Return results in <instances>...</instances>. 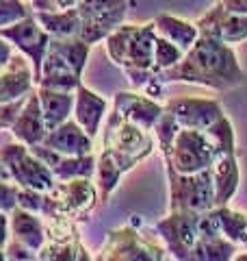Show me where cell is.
Here are the masks:
<instances>
[{
    "label": "cell",
    "mask_w": 247,
    "mask_h": 261,
    "mask_svg": "<svg viewBox=\"0 0 247 261\" xmlns=\"http://www.w3.org/2000/svg\"><path fill=\"white\" fill-rule=\"evenodd\" d=\"M156 148L152 130L133 124L113 109L102 130V152L96 161V190L98 202H109L117 190L121 176L130 172L139 161L147 159Z\"/></svg>",
    "instance_id": "cell-1"
},
{
    "label": "cell",
    "mask_w": 247,
    "mask_h": 261,
    "mask_svg": "<svg viewBox=\"0 0 247 261\" xmlns=\"http://www.w3.org/2000/svg\"><path fill=\"white\" fill-rule=\"evenodd\" d=\"M165 83H191L217 92L243 85L245 70L232 46L200 35L174 68L161 72Z\"/></svg>",
    "instance_id": "cell-2"
},
{
    "label": "cell",
    "mask_w": 247,
    "mask_h": 261,
    "mask_svg": "<svg viewBox=\"0 0 247 261\" xmlns=\"http://www.w3.org/2000/svg\"><path fill=\"white\" fill-rule=\"evenodd\" d=\"M234 126L224 113L208 128H178L171 144L161 154L165 166L178 174H195L208 170L221 154L236 152Z\"/></svg>",
    "instance_id": "cell-3"
},
{
    "label": "cell",
    "mask_w": 247,
    "mask_h": 261,
    "mask_svg": "<svg viewBox=\"0 0 247 261\" xmlns=\"http://www.w3.org/2000/svg\"><path fill=\"white\" fill-rule=\"evenodd\" d=\"M154 24H119L109 37L104 39V48L109 59L123 70V74L133 87H145L159 72L154 68Z\"/></svg>",
    "instance_id": "cell-4"
},
{
    "label": "cell",
    "mask_w": 247,
    "mask_h": 261,
    "mask_svg": "<svg viewBox=\"0 0 247 261\" xmlns=\"http://www.w3.org/2000/svg\"><path fill=\"white\" fill-rule=\"evenodd\" d=\"M89 48L91 46L78 37L50 39L41 63L37 87L74 92L82 83V70L89 59Z\"/></svg>",
    "instance_id": "cell-5"
},
{
    "label": "cell",
    "mask_w": 247,
    "mask_h": 261,
    "mask_svg": "<svg viewBox=\"0 0 247 261\" xmlns=\"http://www.w3.org/2000/svg\"><path fill=\"white\" fill-rule=\"evenodd\" d=\"M98 202V190L91 178H70L56 181L52 190L44 192V218L85 220Z\"/></svg>",
    "instance_id": "cell-6"
},
{
    "label": "cell",
    "mask_w": 247,
    "mask_h": 261,
    "mask_svg": "<svg viewBox=\"0 0 247 261\" xmlns=\"http://www.w3.org/2000/svg\"><path fill=\"white\" fill-rule=\"evenodd\" d=\"M0 163L7 172V178L24 190L48 192L56 183L50 168L28 146L20 142H7L0 146Z\"/></svg>",
    "instance_id": "cell-7"
},
{
    "label": "cell",
    "mask_w": 247,
    "mask_h": 261,
    "mask_svg": "<svg viewBox=\"0 0 247 261\" xmlns=\"http://www.w3.org/2000/svg\"><path fill=\"white\" fill-rule=\"evenodd\" d=\"M169 257L167 248L159 246L128 222L109 231L96 261H169Z\"/></svg>",
    "instance_id": "cell-8"
},
{
    "label": "cell",
    "mask_w": 247,
    "mask_h": 261,
    "mask_svg": "<svg viewBox=\"0 0 247 261\" xmlns=\"http://www.w3.org/2000/svg\"><path fill=\"white\" fill-rule=\"evenodd\" d=\"M169 176V211L204 214L215 207V187L210 168L195 174H178L167 168Z\"/></svg>",
    "instance_id": "cell-9"
},
{
    "label": "cell",
    "mask_w": 247,
    "mask_h": 261,
    "mask_svg": "<svg viewBox=\"0 0 247 261\" xmlns=\"http://www.w3.org/2000/svg\"><path fill=\"white\" fill-rule=\"evenodd\" d=\"M80 31L78 39L85 44H98L123 24L128 13V0H78L76 5Z\"/></svg>",
    "instance_id": "cell-10"
},
{
    "label": "cell",
    "mask_w": 247,
    "mask_h": 261,
    "mask_svg": "<svg viewBox=\"0 0 247 261\" xmlns=\"http://www.w3.org/2000/svg\"><path fill=\"white\" fill-rule=\"evenodd\" d=\"M0 37H5L13 48L26 57L33 65V76H35V87H37V81L41 74V63H44V55H46V48L50 44V35L39 27V22L35 20L33 11L22 18L18 22L9 24V27H3L0 29Z\"/></svg>",
    "instance_id": "cell-11"
},
{
    "label": "cell",
    "mask_w": 247,
    "mask_h": 261,
    "mask_svg": "<svg viewBox=\"0 0 247 261\" xmlns=\"http://www.w3.org/2000/svg\"><path fill=\"white\" fill-rule=\"evenodd\" d=\"M163 107L176 120L180 128L204 130L224 116V107L215 98H197V96L169 98V100L163 102Z\"/></svg>",
    "instance_id": "cell-12"
},
{
    "label": "cell",
    "mask_w": 247,
    "mask_h": 261,
    "mask_svg": "<svg viewBox=\"0 0 247 261\" xmlns=\"http://www.w3.org/2000/svg\"><path fill=\"white\" fill-rule=\"evenodd\" d=\"M195 27L200 35L219 39L228 46H236L247 39V15L228 11L219 0L195 22Z\"/></svg>",
    "instance_id": "cell-13"
},
{
    "label": "cell",
    "mask_w": 247,
    "mask_h": 261,
    "mask_svg": "<svg viewBox=\"0 0 247 261\" xmlns=\"http://www.w3.org/2000/svg\"><path fill=\"white\" fill-rule=\"evenodd\" d=\"M35 89L33 65L22 53L11 57L9 63L0 70V105L20 100Z\"/></svg>",
    "instance_id": "cell-14"
},
{
    "label": "cell",
    "mask_w": 247,
    "mask_h": 261,
    "mask_svg": "<svg viewBox=\"0 0 247 261\" xmlns=\"http://www.w3.org/2000/svg\"><path fill=\"white\" fill-rule=\"evenodd\" d=\"M113 109L121 113L126 120H130L133 124L145 130H152L163 113V102L154 100V98L141 92H119L115 96Z\"/></svg>",
    "instance_id": "cell-15"
},
{
    "label": "cell",
    "mask_w": 247,
    "mask_h": 261,
    "mask_svg": "<svg viewBox=\"0 0 247 261\" xmlns=\"http://www.w3.org/2000/svg\"><path fill=\"white\" fill-rule=\"evenodd\" d=\"M109 109V102L106 98H102L100 94L91 92L85 85H78L74 89V109H72V120L85 130V133L96 140V135L100 133V124L104 120V113Z\"/></svg>",
    "instance_id": "cell-16"
},
{
    "label": "cell",
    "mask_w": 247,
    "mask_h": 261,
    "mask_svg": "<svg viewBox=\"0 0 247 261\" xmlns=\"http://www.w3.org/2000/svg\"><path fill=\"white\" fill-rule=\"evenodd\" d=\"M9 130H11L15 142L28 146V148L44 144V137L48 135V128L44 124V116H41L39 98H37L35 89L26 96V102L22 105L18 118L13 120V124L9 126Z\"/></svg>",
    "instance_id": "cell-17"
},
{
    "label": "cell",
    "mask_w": 247,
    "mask_h": 261,
    "mask_svg": "<svg viewBox=\"0 0 247 261\" xmlns=\"http://www.w3.org/2000/svg\"><path fill=\"white\" fill-rule=\"evenodd\" d=\"M37 157L50 168L56 181H70V178H91L96 174V157L85 154V157H63L46 146H33L30 148Z\"/></svg>",
    "instance_id": "cell-18"
},
{
    "label": "cell",
    "mask_w": 247,
    "mask_h": 261,
    "mask_svg": "<svg viewBox=\"0 0 247 261\" xmlns=\"http://www.w3.org/2000/svg\"><path fill=\"white\" fill-rule=\"evenodd\" d=\"M41 146L63 154V157H85V154L94 152V140L72 118L63 122L61 126L48 130Z\"/></svg>",
    "instance_id": "cell-19"
},
{
    "label": "cell",
    "mask_w": 247,
    "mask_h": 261,
    "mask_svg": "<svg viewBox=\"0 0 247 261\" xmlns=\"http://www.w3.org/2000/svg\"><path fill=\"white\" fill-rule=\"evenodd\" d=\"M9 235L13 242L22 244L24 248H28L37 255V250L46 242V222L41 220L39 214L15 207L9 214Z\"/></svg>",
    "instance_id": "cell-20"
},
{
    "label": "cell",
    "mask_w": 247,
    "mask_h": 261,
    "mask_svg": "<svg viewBox=\"0 0 247 261\" xmlns=\"http://www.w3.org/2000/svg\"><path fill=\"white\" fill-rule=\"evenodd\" d=\"M212 187H215V207L228 205L238 192L241 183V168H238L236 152L221 154V157L210 166Z\"/></svg>",
    "instance_id": "cell-21"
},
{
    "label": "cell",
    "mask_w": 247,
    "mask_h": 261,
    "mask_svg": "<svg viewBox=\"0 0 247 261\" xmlns=\"http://www.w3.org/2000/svg\"><path fill=\"white\" fill-rule=\"evenodd\" d=\"M35 92L39 98V109L48 130L61 126L63 122H68L72 118L74 92H61V89H48V87H35Z\"/></svg>",
    "instance_id": "cell-22"
},
{
    "label": "cell",
    "mask_w": 247,
    "mask_h": 261,
    "mask_svg": "<svg viewBox=\"0 0 247 261\" xmlns=\"http://www.w3.org/2000/svg\"><path fill=\"white\" fill-rule=\"evenodd\" d=\"M152 24L156 29V35H161V37L167 39V42L178 46L182 53H187L189 48L195 44V39L200 37L195 22L176 18V15H171V13H159L152 20Z\"/></svg>",
    "instance_id": "cell-23"
},
{
    "label": "cell",
    "mask_w": 247,
    "mask_h": 261,
    "mask_svg": "<svg viewBox=\"0 0 247 261\" xmlns=\"http://www.w3.org/2000/svg\"><path fill=\"white\" fill-rule=\"evenodd\" d=\"M39 27L44 29L50 39H70L78 37L80 31V18L76 9L68 11H33Z\"/></svg>",
    "instance_id": "cell-24"
},
{
    "label": "cell",
    "mask_w": 247,
    "mask_h": 261,
    "mask_svg": "<svg viewBox=\"0 0 247 261\" xmlns=\"http://www.w3.org/2000/svg\"><path fill=\"white\" fill-rule=\"evenodd\" d=\"M212 216H215L219 231L226 240L234 242L236 246H243L247 242V214L230 209L228 205H219L212 207Z\"/></svg>",
    "instance_id": "cell-25"
},
{
    "label": "cell",
    "mask_w": 247,
    "mask_h": 261,
    "mask_svg": "<svg viewBox=\"0 0 247 261\" xmlns=\"http://www.w3.org/2000/svg\"><path fill=\"white\" fill-rule=\"evenodd\" d=\"M80 244H82L80 238H72V240L46 238L44 246L37 250V261H76Z\"/></svg>",
    "instance_id": "cell-26"
},
{
    "label": "cell",
    "mask_w": 247,
    "mask_h": 261,
    "mask_svg": "<svg viewBox=\"0 0 247 261\" xmlns=\"http://www.w3.org/2000/svg\"><path fill=\"white\" fill-rule=\"evenodd\" d=\"M182 50H180L178 46H174L171 42H167L165 37L156 35V42H154V68L156 72H165L169 68H174V65L182 59Z\"/></svg>",
    "instance_id": "cell-27"
},
{
    "label": "cell",
    "mask_w": 247,
    "mask_h": 261,
    "mask_svg": "<svg viewBox=\"0 0 247 261\" xmlns=\"http://www.w3.org/2000/svg\"><path fill=\"white\" fill-rule=\"evenodd\" d=\"M33 9H26L22 0H0V29L26 18Z\"/></svg>",
    "instance_id": "cell-28"
},
{
    "label": "cell",
    "mask_w": 247,
    "mask_h": 261,
    "mask_svg": "<svg viewBox=\"0 0 247 261\" xmlns=\"http://www.w3.org/2000/svg\"><path fill=\"white\" fill-rule=\"evenodd\" d=\"M18 190L20 187L15 183L0 178V211L3 214H11L18 207Z\"/></svg>",
    "instance_id": "cell-29"
},
{
    "label": "cell",
    "mask_w": 247,
    "mask_h": 261,
    "mask_svg": "<svg viewBox=\"0 0 247 261\" xmlns=\"http://www.w3.org/2000/svg\"><path fill=\"white\" fill-rule=\"evenodd\" d=\"M33 11H68L76 9L78 0H33Z\"/></svg>",
    "instance_id": "cell-30"
},
{
    "label": "cell",
    "mask_w": 247,
    "mask_h": 261,
    "mask_svg": "<svg viewBox=\"0 0 247 261\" xmlns=\"http://www.w3.org/2000/svg\"><path fill=\"white\" fill-rule=\"evenodd\" d=\"M9 244V214L0 211V248Z\"/></svg>",
    "instance_id": "cell-31"
},
{
    "label": "cell",
    "mask_w": 247,
    "mask_h": 261,
    "mask_svg": "<svg viewBox=\"0 0 247 261\" xmlns=\"http://www.w3.org/2000/svg\"><path fill=\"white\" fill-rule=\"evenodd\" d=\"M11 57H13V46L7 42L5 37H0V70H3L7 63H9Z\"/></svg>",
    "instance_id": "cell-32"
},
{
    "label": "cell",
    "mask_w": 247,
    "mask_h": 261,
    "mask_svg": "<svg viewBox=\"0 0 247 261\" xmlns=\"http://www.w3.org/2000/svg\"><path fill=\"white\" fill-rule=\"evenodd\" d=\"M76 261H96L91 255H89V250L85 248V244H80V248H78V257Z\"/></svg>",
    "instance_id": "cell-33"
},
{
    "label": "cell",
    "mask_w": 247,
    "mask_h": 261,
    "mask_svg": "<svg viewBox=\"0 0 247 261\" xmlns=\"http://www.w3.org/2000/svg\"><path fill=\"white\" fill-rule=\"evenodd\" d=\"M232 261H247V250H236V255L232 257Z\"/></svg>",
    "instance_id": "cell-34"
},
{
    "label": "cell",
    "mask_w": 247,
    "mask_h": 261,
    "mask_svg": "<svg viewBox=\"0 0 247 261\" xmlns=\"http://www.w3.org/2000/svg\"><path fill=\"white\" fill-rule=\"evenodd\" d=\"M0 178H5V181H9V178H7V172H5V168H3V163H0Z\"/></svg>",
    "instance_id": "cell-35"
},
{
    "label": "cell",
    "mask_w": 247,
    "mask_h": 261,
    "mask_svg": "<svg viewBox=\"0 0 247 261\" xmlns=\"http://www.w3.org/2000/svg\"><path fill=\"white\" fill-rule=\"evenodd\" d=\"M0 261H7V255H5V248H0Z\"/></svg>",
    "instance_id": "cell-36"
},
{
    "label": "cell",
    "mask_w": 247,
    "mask_h": 261,
    "mask_svg": "<svg viewBox=\"0 0 247 261\" xmlns=\"http://www.w3.org/2000/svg\"><path fill=\"white\" fill-rule=\"evenodd\" d=\"M243 248H245V250H247V242H245V244H243Z\"/></svg>",
    "instance_id": "cell-37"
},
{
    "label": "cell",
    "mask_w": 247,
    "mask_h": 261,
    "mask_svg": "<svg viewBox=\"0 0 247 261\" xmlns=\"http://www.w3.org/2000/svg\"><path fill=\"white\" fill-rule=\"evenodd\" d=\"M35 261H37V259H35Z\"/></svg>",
    "instance_id": "cell-38"
}]
</instances>
